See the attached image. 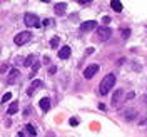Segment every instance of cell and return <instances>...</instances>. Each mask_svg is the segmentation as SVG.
I'll return each instance as SVG.
<instances>
[{
	"label": "cell",
	"instance_id": "1",
	"mask_svg": "<svg viewBox=\"0 0 147 137\" xmlns=\"http://www.w3.org/2000/svg\"><path fill=\"white\" fill-rule=\"evenodd\" d=\"M114 84H115V75H114V74H107V75L100 80V85H99L100 95H107L110 89H114Z\"/></svg>",
	"mask_w": 147,
	"mask_h": 137
},
{
	"label": "cell",
	"instance_id": "2",
	"mask_svg": "<svg viewBox=\"0 0 147 137\" xmlns=\"http://www.w3.org/2000/svg\"><path fill=\"white\" fill-rule=\"evenodd\" d=\"M24 24L27 25V27H40V22H38V17H37L35 13H25L24 15Z\"/></svg>",
	"mask_w": 147,
	"mask_h": 137
},
{
	"label": "cell",
	"instance_id": "3",
	"mask_svg": "<svg viewBox=\"0 0 147 137\" xmlns=\"http://www.w3.org/2000/svg\"><path fill=\"white\" fill-rule=\"evenodd\" d=\"M110 35H112V30H110L109 27H99L97 28V37H99V40H102V42L109 40Z\"/></svg>",
	"mask_w": 147,
	"mask_h": 137
},
{
	"label": "cell",
	"instance_id": "4",
	"mask_svg": "<svg viewBox=\"0 0 147 137\" xmlns=\"http://www.w3.org/2000/svg\"><path fill=\"white\" fill-rule=\"evenodd\" d=\"M32 38V35H30V32H20L18 35H15V38H13V42L17 44V45H24V44H27L28 40Z\"/></svg>",
	"mask_w": 147,
	"mask_h": 137
},
{
	"label": "cell",
	"instance_id": "5",
	"mask_svg": "<svg viewBox=\"0 0 147 137\" xmlns=\"http://www.w3.org/2000/svg\"><path fill=\"white\" fill-rule=\"evenodd\" d=\"M97 72H99V65H97V64L87 65V69L84 70V77H85V79H92Z\"/></svg>",
	"mask_w": 147,
	"mask_h": 137
},
{
	"label": "cell",
	"instance_id": "6",
	"mask_svg": "<svg viewBox=\"0 0 147 137\" xmlns=\"http://www.w3.org/2000/svg\"><path fill=\"white\" fill-rule=\"evenodd\" d=\"M95 25H97V24H95L94 20L84 22L82 25H80V32H82V34H85V32H90V30H94V28H95Z\"/></svg>",
	"mask_w": 147,
	"mask_h": 137
},
{
	"label": "cell",
	"instance_id": "7",
	"mask_svg": "<svg viewBox=\"0 0 147 137\" xmlns=\"http://www.w3.org/2000/svg\"><path fill=\"white\" fill-rule=\"evenodd\" d=\"M70 57V47L64 45L60 50H59V59H62V60H65V59H69Z\"/></svg>",
	"mask_w": 147,
	"mask_h": 137
},
{
	"label": "cell",
	"instance_id": "8",
	"mask_svg": "<svg viewBox=\"0 0 147 137\" xmlns=\"http://www.w3.org/2000/svg\"><path fill=\"white\" fill-rule=\"evenodd\" d=\"M42 85H44V82H42V80H34V82L30 84L27 94H28V95H32V94H34V90H35V89H38V87H42Z\"/></svg>",
	"mask_w": 147,
	"mask_h": 137
},
{
	"label": "cell",
	"instance_id": "9",
	"mask_svg": "<svg viewBox=\"0 0 147 137\" xmlns=\"http://www.w3.org/2000/svg\"><path fill=\"white\" fill-rule=\"evenodd\" d=\"M122 95H124V90H122V89H117V90H115V94H114V97H112V104H114V105H117Z\"/></svg>",
	"mask_w": 147,
	"mask_h": 137
},
{
	"label": "cell",
	"instance_id": "10",
	"mask_svg": "<svg viewBox=\"0 0 147 137\" xmlns=\"http://www.w3.org/2000/svg\"><path fill=\"white\" fill-rule=\"evenodd\" d=\"M40 109L44 110V112H47V110L50 109V99H49V97H44V99L40 101Z\"/></svg>",
	"mask_w": 147,
	"mask_h": 137
},
{
	"label": "cell",
	"instance_id": "11",
	"mask_svg": "<svg viewBox=\"0 0 147 137\" xmlns=\"http://www.w3.org/2000/svg\"><path fill=\"white\" fill-rule=\"evenodd\" d=\"M54 9H55V13H57V15H64V13H65V9H67V5L62 2V3H57Z\"/></svg>",
	"mask_w": 147,
	"mask_h": 137
},
{
	"label": "cell",
	"instance_id": "12",
	"mask_svg": "<svg viewBox=\"0 0 147 137\" xmlns=\"http://www.w3.org/2000/svg\"><path fill=\"white\" fill-rule=\"evenodd\" d=\"M110 7L115 10L117 13H119V12H122V3H120L119 0H112V2H110Z\"/></svg>",
	"mask_w": 147,
	"mask_h": 137
},
{
	"label": "cell",
	"instance_id": "13",
	"mask_svg": "<svg viewBox=\"0 0 147 137\" xmlns=\"http://www.w3.org/2000/svg\"><path fill=\"white\" fill-rule=\"evenodd\" d=\"M17 110H18V104H17V102H12V104H10V107H9V110H7V114H9V115H13Z\"/></svg>",
	"mask_w": 147,
	"mask_h": 137
},
{
	"label": "cell",
	"instance_id": "14",
	"mask_svg": "<svg viewBox=\"0 0 147 137\" xmlns=\"http://www.w3.org/2000/svg\"><path fill=\"white\" fill-rule=\"evenodd\" d=\"M124 117H125V120H132L136 117V110H125L124 112Z\"/></svg>",
	"mask_w": 147,
	"mask_h": 137
},
{
	"label": "cell",
	"instance_id": "15",
	"mask_svg": "<svg viewBox=\"0 0 147 137\" xmlns=\"http://www.w3.org/2000/svg\"><path fill=\"white\" fill-rule=\"evenodd\" d=\"M17 75H18V70L12 69V70H10V79H9V82L13 84V82H15V79H17Z\"/></svg>",
	"mask_w": 147,
	"mask_h": 137
},
{
	"label": "cell",
	"instance_id": "16",
	"mask_svg": "<svg viewBox=\"0 0 147 137\" xmlns=\"http://www.w3.org/2000/svg\"><path fill=\"white\" fill-rule=\"evenodd\" d=\"M35 62V55H28L27 59H25V62H24V65H27V67H30V65Z\"/></svg>",
	"mask_w": 147,
	"mask_h": 137
},
{
	"label": "cell",
	"instance_id": "17",
	"mask_svg": "<svg viewBox=\"0 0 147 137\" xmlns=\"http://www.w3.org/2000/svg\"><path fill=\"white\" fill-rule=\"evenodd\" d=\"M25 130H27V132H28V134H30V136H35V134H37L35 127H34L32 124H27V126H25Z\"/></svg>",
	"mask_w": 147,
	"mask_h": 137
},
{
	"label": "cell",
	"instance_id": "18",
	"mask_svg": "<svg viewBox=\"0 0 147 137\" xmlns=\"http://www.w3.org/2000/svg\"><path fill=\"white\" fill-rule=\"evenodd\" d=\"M50 47H52V49H57V47H59V37H54V38L50 40Z\"/></svg>",
	"mask_w": 147,
	"mask_h": 137
},
{
	"label": "cell",
	"instance_id": "19",
	"mask_svg": "<svg viewBox=\"0 0 147 137\" xmlns=\"http://www.w3.org/2000/svg\"><path fill=\"white\" fill-rule=\"evenodd\" d=\"M10 99H12V94H10V92H7V94H5V95L2 97V104H7V102H9Z\"/></svg>",
	"mask_w": 147,
	"mask_h": 137
},
{
	"label": "cell",
	"instance_id": "20",
	"mask_svg": "<svg viewBox=\"0 0 147 137\" xmlns=\"http://www.w3.org/2000/svg\"><path fill=\"white\" fill-rule=\"evenodd\" d=\"M120 34H122V38H129L130 30H129V28H122V30H120Z\"/></svg>",
	"mask_w": 147,
	"mask_h": 137
},
{
	"label": "cell",
	"instance_id": "21",
	"mask_svg": "<svg viewBox=\"0 0 147 137\" xmlns=\"http://www.w3.org/2000/svg\"><path fill=\"white\" fill-rule=\"evenodd\" d=\"M52 22H54V20H52V18H45V20H44V22H42V24H44V25H52Z\"/></svg>",
	"mask_w": 147,
	"mask_h": 137
},
{
	"label": "cell",
	"instance_id": "22",
	"mask_svg": "<svg viewBox=\"0 0 147 137\" xmlns=\"http://www.w3.org/2000/svg\"><path fill=\"white\" fill-rule=\"evenodd\" d=\"M18 137H30V134H28L27 130H22V132L18 134Z\"/></svg>",
	"mask_w": 147,
	"mask_h": 137
},
{
	"label": "cell",
	"instance_id": "23",
	"mask_svg": "<svg viewBox=\"0 0 147 137\" xmlns=\"http://www.w3.org/2000/svg\"><path fill=\"white\" fill-rule=\"evenodd\" d=\"M69 122H70V126H77V124H79V120L77 119H70Z\"/></svg>",
	"mask_w": 147,
	"mask_h": 137
},
{
	"label": "cell",
	"instance_id": "24",
	"mask_svg": "<svg viewBox=\"0 0 147 137\" xmlns=\"http://www.w3.org/2000/svg\"><path fill=\"white\" fill-rule=\"evenodd\" d=\"M102 22H104V24H109V22H110V17H104V18H102Z\"/></svg>",
	"mask_w": 147,
	"mask_h": 137
},
{
	"label": "cell",
	"instance_id": "25",
	"mask_svg": "<svg viewBox=\"0 0 147 137\" xmlns=\"http://www.w3.org/2000/svg\"><path fill=\"white\" fill-rule=\"evenodd\" d=\"M49 72H50V74H55V72H57V67H50V69H49Z\"/></svg>",
	"mask_w": 147,
	"mask_h": 137
},
{
	"label": "cell",
	"instance_id": "26",
	"mask_svg": "<svg viewBox=\"0 0 147 137\" xmlns=\"http://www.w3.org/2000/svg\"><path fill=\"white\" fill-rule=\"evenodd\" d=\"M5 70H7V65H2V67H0V74L5 72Z\"/></svg>",
	"mask_w": 147,
	"mask_h": 137
}]
</instances>
